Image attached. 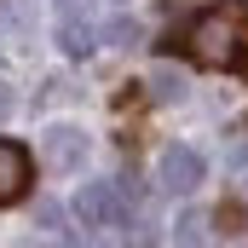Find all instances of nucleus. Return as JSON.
I'll use <instances>...</instances> for the list:
<instances>
[{
  "instance_id": "4",
  "label": "nucleus",
  "mask_w": 248,
  "mask_h": 248,
  "mask_svg": "<svg viewBox=\"0 0 248 248\" xmlns=\"http://www.w3.org/2000/svg\"><path fill=\"white\" fill-rule=\"evenodd\" d=\"M202 173H208V162H202L190 144H168V150H162V190H179V196H185V190L202 185Z\"/></svg>"
},
{
  "instance_id": "2",
  "label": "nucleus",
  "mask_w": 248,
  "mask_h": 248,
  "mask_svg": "<svg viewBox=\"0 0 248 248\" xmlns=\"http://www.w3.org/2000/svg\"><path fill=\"white\" fill-rule=\"evenodd\" d=\"M69 214L81 219V231H98V225H122V185H110V179H87V185L75 190Z\"/></svg>"
},
{
  "instance_id": "11",
  "label": "nucleus",
  "mask_w": 248,
  "mask_h": 248,
  "mask_svg": "<svg viewBox=\"0 0 248 248\" xmlns=\"http://www.w3.org/2000/svg\"><path fill=\"white\" fill-rule=\"evenodd\" d=\"M63 6V17H75V12H87V0H58Z\"/></svg>"
},
{
  "instance_id": "3",
  "label": "nucleus",
  "mask_w": 248,
  "mask_h": 248,
  "mask_svg": "<svg viewBox=\"0 0 248 248\" xmlns=\"http://www.w3.org/2000/svg\"><path fill=\"white\" fill-rule=\"evenodd\" d=\"M35 185V168H29V150L23 144H12V139H0V208H12V202H23Z\"/></svg>"
},
{
  "instance_id": "7",
  "label": "nucleus",
  "mask_w": 248,
  "mask_h": 248,
  "mask_svg": "<svg viewBox=\"0 0 248 248\" xmlns=\"http://www.w3.org/2000/svg\"><path fill=\"white\" fill-rule=\"evenodd\" d=\"M87 46H93V29L75 23V17H63V52H87Z\"/></svg>"
},
{
  "instance_id": "12",
  "label": "nucleus",
  "mask_w": 248,
  "mask_h": 248,
  "mask_svg": "<svg viewBox=\"0 0 248 248\" xmlns=\"http://www.w3.org/2000/svg\"><path fill=\"white\" fill-rule=\"evenodd\" d=\"M6 116H12V93L0 87V122H6Z\"/></svg>"
},
{
  "instance_id": "8",
  "label": "nucleus",
  "mask_w": 248,
  "mask_h": 248,
  "mask_svg": "<svg viewBox=\"0 0 248 248\" xmlns=\"http://www.w3.org/2000/svg\"><path fill=\"white\" fill-rule=\"evenodd\" d=\"M104 35H110L116 46H139V23H133V17H122V23H110Z\"/></svg>"
},
{
  "instance_id": "9",
  "label": "nucleus",
  "mask_w": 248,
  "mask_h": 248,
  "mask_svg": "<svg viewBox=\"0 0 248 248\" xmlns=\"http://www.w3.org/2000/svg\"><path fill=\"white\" fill-rule=\"evenodd\" d=\"M35 214H41V225H52V231H63V208H58V202H41Z\"/></svg>"
},
{
  "instance_id": "10",
  "label": "nucleus",
  "mask_w": 248,
  "mask_h": 248,
  "mask_svg": "<svg viewBox=\"0 0 248 248\" xmlns=\"http://www.w3.org/2000/svg\"><path fill=\"white\" fill-rule=\"evenodd\" d=\"M237 63H243V75H248V29H243V41H237Z\"/></svg>"
},
{
  "instance_id": "6",
  "label": "nucleus",
  "mask_w": 248,
  "mask_h": 248,
  "mask_svg": "<svg viewBox=\"0 0 248 248\" xmlns=\"http://www.w3.org/2000/svg\"><path fill=\"white\" fill-rule=\"evenodd\" d=\"M179 93H185L179 69H156V75H150V98H156V104H168V98H179Z\"/></svg>"
},
{
  "instance_id": "1",
  "label": "nucleus",
  "mask_w": 248,
  "mask_h": 248,
  "mask_svg": "<svg viewBox=\"0 0 248 248\" xmlns=\"http://www.w3.org/2000/svg\"><path fill=\"white\" fill-rule=\"evenodd\" d=\"M185 46L196 63H208V69H219V63H237V23L225 17V12H208V17H196L185 35H168V46Z\"/></svg>"
},
{
  "instance_id": "5",
  "label": "nucleus",
  "mask_w": 248,
  "mask_h": 248,
  "mask_svg": "<svg viewBox=\"0 0 248 248\" xmlns=\"http://www.w3.org/2000/svg\"><path fill=\"white\" fill-rule=\"evenodd\" d=\"M81 156H87V139H81L75 127H52V133H46V162H52L58 173L81 168Z\"/></svg>"
}]
</instances>
